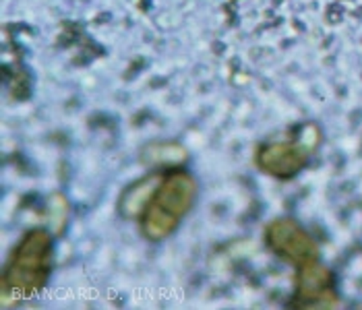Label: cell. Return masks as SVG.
I'll list each match as a JSON object with an SVG mask.
<instances>
[{"label":"cell","instance_id":"obj_1","mask_svg":"<svg viewBox=\"0 0 362 310\" xmlns=\"http://www.w3.org/2000/svg\"><path fill=\"white\" fill-rule=\"evenodd\" d=\"M52 269V236L42 229H29L15 246L2 273V306L33 298L44 290Z\"/></svg>","mask_w":362,"mask_h":310},{"label":"cell","instance_id":"obj_2","mask_svg":"<svg viewBox=\"0 0 362 310\" xmlns=\"http://www.w3.org/2000/svg\"><path fill=\"white\" fill-rule=\"evenodd\" d=\"M197 197L195 178L187 172H170L162 178L156 197L141 215L143 236L151 242L168 238L191 211Z\"/></svg>","mask_w":362,"mask_h":310},{"label":"cell","instance_id":"obj_3","mask_svg":"<svg viewBox=\"0 0 362 310\" xmlns=\"http://www.w3.org/2000/svg\"><path fill=\"white\" fill-rule=\"evenodd\" d=\"M319 131L315 124H307L300 133L298 143H267L261 145L255 153V164L263 174L272 178H294L307 166L308 153L319 143Z\"/></svg>","mask_w":362,"mask_h":310},{"label":"cell","instance_id":"obj_4","mask_svg":"<svg viewBox=\"0 0 362 310\" xmlns=\"http://www.w3.org/2000/svg\"><path fill=\"white\" fill-rule=\"evenodd\" d=\"M267 246L278 254L281 261L294 265L296 269L319 261V246L305 227L292 217H278L265 229Z\"/></svg>","mask_w":362,"mask_h":310},{"label":"cell","instance_id":"obj_5","mask_svg":"<svg viewBox=\"0 0 362 310\" xmlns=\"http://www.w3.org/2000/svg\"><path fill=\"white\" fill-rule=\"evenodd\" d=\"M296 294L292 298V306L296 309H327L337 304L334 275L321 263L313 261L296 269Z\"/></svg>","mask_w":362,"mask_h":310},{"label":"cell","instance_id":"obj_6","mask_svg":"<svg viewBox=\"0 0 362 310\" xmlns=\"http://www.w3.org/2000/svg\"><path fill=\"white\" fill-rule=\"evenodd\" d=\"M162 182V176L158 174H151L147 178H143L139 182L131 184L122 197L118 201V211L122 217L127 220H135V217H141L147 209V205L151 203V198L156 197L158 193V186Z\"/></svg>","mask_w":362,"mask_h":310},{"label":"cell","instance_id":"obj_7","mask_svg":"<svg viewBox=\"0 0 362 310\" xmlns=\"http://www.w3.org/2000/svg\"><path fill=\"white\" fill-rule=\"evenodd\" d=\"M145 155L149 157V164H180L187 157V151L176 145V143H162V145H151Z\"/></svg>","mask_w":362,"mask_h":310}]
</instances>
